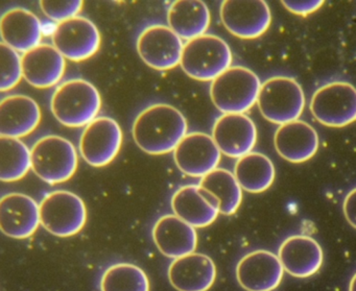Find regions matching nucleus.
Here are the masks:
<instances>
[{
  "label": "nucleus",
  "instance_id": "nucleus-25",
  "mask_svg": "<svg viewBox=\"0 0 356 291\" xmlns=\"http://www.w3.org/2000/svg\"><path fill=\"white\" fill-rule=\"evenodd\" d=\"M210 22L209 9L201 0H178L168 9V26L182 40L191 41L205 35Z\"/></svg>",
  "mask_w": 356,
  "mask_h": 291
},
{
  "label": "nucleus",
  "instance_id": "nucleus-34",
  "mask_svg": "<svg viewBox=\"0 0 356 291\" xmlns=\"http://www.w3.org/2000/svg\"><path fill=\"white\" fill-rule=\"evenodd\" d=\"M349 291H356V272L350 281Z\"/></svg>",
  "mask_w": 356,
  "mask_h": 291
},
{
  "label": "nucleus",
  "instance_id": "nucleus-28",
  "mask_svg": "<svg viewBox=\"0 0 356 291\" xmlns=\"http://www.w3.org/2000/svg\"><path fill=\"white\" fill-rule=\"evenodd\" d=\"M32 168V155L26 143L17 138L0 136V180L16 182Z\"/></svg>",
  "mask_w": 356,
  "mask_h": 291
},
{
  "label": "nucleus",
  "instance_id": "nucleus-20",
  "mask_svg": "<svg viewBox=\"0 0 356 291\" xmlns=\"http://www.w3.org/2000/svg\"><path fill=\"white\" fill-rule=\"evenodd\" d=\"M0 34L3 43L24 53L41 44L43 26L32 12L24 8H13L1 16Z\"/></svg>",
  "mask_w": 356,
  "mask_h": 291
},
{
  "label": "nucleus",
  "instance_id": "nucleus-8",
  "mask_svg": "<svg viewBox=\"0 0 356 291\" xmlns=\"http://www.w3.org/2000/svg\"><path fill=\"white\" fill-rule=\"evenodd\" d=\"M310 112L320 124L343 128L356 120V88L346 82H333L318 88L310 101Z\"/></svg>",
  "mask_w": 356,
  "mask_h": 291
},
{
  "label": "nucleus",
  "instance_id": "nucleus-7",
  "mask_svg": "<svg viewBox=\"0 0 356 291\" xmlns=\"http://www.w3.org/2000/svg\"><path fill=\"white\" fill-rule=\"evenodd\" d=\"M40 219L43 228L57 237H72L84 228L87 209L84 201L76 193L57 190L43 197Z\"/></svg>",
  "mask_w": 356,
  "mask_h": 291
},
{
  "label": "nucleus",
  "instance_id": "nucleus-5",
  "mask_svg": "<svg viewBox=\"0 0 356 291\" xmlns=\"http://www.w3.org/2000/svg\"><path fill=\"white\" fill-rule=\"evenodd\" d=\"M32 169L49 184H60L72 178L78 169V153L67 139L47 135L39 139L31 149Z\"/></svg>",
  "mask_w": 356,
  "mask_h": 291
},
{
  "label": "nucleus",
  "instance_id": "nucleus-11",
  "mask_svg": "<svg viewBox=\"0 0 356 291\" xmlns=\"http://www.w3.org/2000/svg\"><path fill=\"white\" fill-rule=\"evenodd\" d=\"M225 28L241 39H255L270 28L272 14L264 0H226L220 6Z\"/></svg>",
  "mask_w": 356,
  "mask_h": 291
},
{
  "label": "nucleus",
  "instance_id": "nucleus-33",
  "mask_svg": "<svg viewBox=\"0 0 356 291\" xmlns=\"http://www.w3.org/2000/svg\"><path fill=\"white\" fill-rule=\"evenodd\" d=\"M343 210L347 222L356 228V188L352 189L345 197Z\"/></svg>",
  "mask_w": 356,
  "mask_h": 291
},
{
  "label": "nucleus",
  "instance_id": "nucleus-21",
  "mask_svg": "<svg viewBox=\"0 0 356 291\" xmlns=\"http://www.w3.org/2000/svg\"><path fill=\"white\" fill-rule=\"evenodd\" d=\"M278 257L285 272L295 278L314 276L323 264V249L312 237L293 235L283 241Z\"/></svg>",
  "mask_w": 356,
  "mask_h": 291
},
{
  "label": "nucleus",
  "instance_id": "nucleus-9",
  "mask_svg": "<svg viewBox=\"0 0 356 291\" xmlns=\"http://www.w3.org/2000/svg\"><path fill=\"white\" fill-rule=\"evenodd\" d=\"M53 45L65 59L82 62L95 56L101 47L99 28L88 18L76 16L55 26Z\"/></svg>",
  "mask_w": 356,
  "mask_h": 291
},
{
  "label": "nucleus",
  "instance_id": "nucleus-23",
  "mask_svg": "<svg viewBox=\"0 0 356 291\" xmlns=\"http://www.w3.org/2000/svg\"><path fill=\"white\" fill-rule=\"evenodd\" d=\"M40 120V107L32 97L9 95L0 103V136L26 137L36 130Z\"/></svg>",
  "mask_w": 356,
  "mask_h": 291
},
{
  "label": "nucleus",
  "instance_id": "nucleus-1",
  "mask_svg": "<svg viewBox=\"0 0 356 291\" xmlns=\"http://www.w3.org/2000/svg\"><path fill=\"white\" fill-rule=\"evenodd\" d=\"M187 120L177 108L155 103L139 113L132 128L137 147L149 155L172 153L187 135Z\"/></svg>",
  "mask_w": 356,
  "mask_h": 291
},
{
  "label": "nucleus",
  "instance_id": "nucleus-10",
  "mask_svg": "<svg viewBox=\"0 0 356 291\" xmlns=\"http://www.w3.org/2000/svg\"><path fill=\"white\" fill-rule=\"evenodd\" d=\"M122 131L113 118L102 116L85 126L80 139V153L86 163L103 167L120 153Z\"/></svg>",
  "mask_w": 356,
  "mask_h": 291
},
{
  "label": "nucleus",
  "instance_id": "nucleus-13",
  "mask_svg": "<svg viewBox=\"0 0 356 291\" xmlns=\"http://www.w3.org/2000/svg\"><path fill=\"white\" fill-rule=\"evenodd\" d=\"M220 153L212 136L205 133L187 134L174 151L177 167L189 176L204 178L218 168Z\"/></svg>",
  "mask_w": 356,
  "mask_h": 291
},
{
  "label": "nucleus",
  "instance_id": "nucleus-4",
  "mask_svg": "<svg viewBox=\"0 0 356 291\" xmlns=\"http://www.w3.org/2000/svg\"><path fill=\"white\" fill-rule=\"evenodd\" d=\"M232 51L226 41L205 34L187 41L183 47L181 68L197 81H214L232 64Z\"/></svg>",
  "mask_w": 356,
  "mask_h": 291
},
{
  "label": "nucleus",
  "instance_id": "nucleus-30",
  "mask_svg": "<svg viewBox=\"0 0 356 291\" xmlns=\"http://www.w3.org/2000/svg\"><path fill=\"white\" fill-rule=\"evenodd\" d=\"M22 74V61L18 51L0 43V91L7 92L19 84Z\"/></svg>",
  "mask_w": 356,
  "mask_h": 291
},
{
  "label": "nucleus",
  "instance_id": "nucleus-12",
  "mask_svg": "<svg viewBox=\"0 0 356 291\" xmlns=\"http://www.w3.org/2000/svg\"><path fill=\"white\" fill-rule=\"evenodd\" d=\"M182 39L170 26L155 24L145 28L137 39L139 57L156 70H170L180 65Z\"/></svg>",
  "mask_w": 356,
  "mask_h": 291
},
{
  "label": "nucleus",
  "instance_id": "nucleus-29",
  "mask_svg": "<svg viewBox=\"0 0 356 291\" xmlns=\"http://www.w3.org/2000/svg\"><path fill=\"white\" fill-rule=\"evenodd\" d=\"M101 291H149V281L134 264H114L102 276Z\"/></svg>",
  "mask_w": 356,
  "mask_h": 291
},
{
  "label": "nucleus",
  "instance_id": "nucleus-14",
  "mask_svg": "<svg viewBox=\"0 0 356 291\" xmlns=\"http://www.w3.org/2000/svg\"><path fill=\"white\" fill-rule=\"evenodd\" d=\"M212 138L220 153L239 159L255 147L257 128L245 114H222L214 122Z\"/></svg>",
  "mask_w": 356,
  "mask_h": 291
},
{
  "label": "nucleus",
  "instance_id": "nucleus-22",
  "mask_svg": "<svg viewBox=\"0 0 356 291\" xmlns=\"http://www.w3.org/2000/svg\"><path fill=\"white\" fill-rule=\"evenodd\" d=\"M275 149L280 157L291 163H303L318 151V133L307 122L295 120L279 126L275 133Z\"/></svg>",
  "mask_w": 356,
  "mask_h": 291
},
{
  "label": "nucleus",
  "instance_id": "nucleus-6",
  "mask_svg": "<svg viewBox=\"0 0 356 291\" xmlns=\"http://www.w3.org/2000/svg\"><path fill=\"white\" fill-rule=\"evenodd\" d=\"M257 105L266 120L282 126L299 120L305 107V95L295 78L273 76L261 85Z\"/></svg>",
  "mask_w": 356,
  "mask_h": 291
},
{
  "label": "nucleus",
  "instance_id": "nucleus-27",
  "mask_svg": "<svg viewBox=\"0 0 356 291\" xmlns=\"http://www.w3.org/2000/svg\"><path fill=\"white\" fill-rule=\"evenodd\" d=\"M199 185L218 199L220 213L232 215L238 210L243 201V188L232 172L216 168L202 178Z\"/></svg>",
  "mask_w": 356,
  "mask_h": 291
},
{
  "label": "nucleus",
  "instance_id": "nucleus-15",
  "mask_svg": "<svg viewBox=\"0 0 356 291\" xmlns=\"http://www.w3.org/2000/svg\"><path fill=\"white\" fill-rule=\"evenodd\" d=\"M41 224L39 203L24 193L12 192L0 199V228L6 236L26 239Z\"/></svg>",
  "mask_w": 356,
  "mask_h": 291
},
{
  "label": "nucleus",
  "instance_id": "nucleus-24",
  "mask_svg": "<svg viewBox=\"0 0 356 291\" xmlns=\"http://www.w3.org/2000/svg\"><path fill=\"white\" fill-rule=\"evenodd\" d=\"M153 239L160 253L174 260L195 253L197 245L195 228L175 214L162 216L156 222Z\"/></svg>",
  "mask_w": 356,
  "mask_h": 291
},
{
  "label": "nucleus",
  "instance_id": "nucleus-3",
  "mask_svg": "<svg viewBox=\"0 0 356 291\" xmlns=\"http://www.w3.org/2000/svg\"><path fill=\"white\" fill-rule=\"evenodd\" d=\"M261 83L249 68L233 66L210 85V97L224 114H245L257 103Z\"/></svg>",
  "mask_w": 356,
  "mask_h": 291
},
{
  "label": "nucleus",
  "instance_id": "nucleus-19",
  "mask_svg": "<svg viewBox=\"0 0 356 291\" xmlns=\"http://www.w3.org/2000/svg\"><path fill=\"white\" fill-rule=\"evenodd\" d=\"M168 276L176 290L208 291L216 282V266L209 256L193 253L175 259Z\"/></svg>",
  "mask_w": 356,
  "mask_h": 291
},
{
  "label": "nucleus",
  "instance_id": "nucleus-31",
  "mask_svg": "<svg viewBox=\"0 0 356 291\" xmlns=\"http://www.w3.org/2000/svg\"><path fill=\"white\" fill-rule=\"evenodd\" d=\"M39 3L43 13L49 19L60 24L76 17L84 3L82 0H41Z\"/></svg>",
  "mask_w": 356,
  "mask_h": 291
},
{
  "label": "nucleus",
  "instance_id": "nucleus-26",
  "mask_svg": "<svg viewBox=\"0 0 356 291\" xmlns=\"http://www.w3.org/2000/svg\"><path fill=\"white\" fill-rule=\"evenodd\" d=\"M234 176L243 190L250 193H261L274 183L275 166L264 153H252L237 160Z\"/></svg>",
  "mask_w": 356,
  "mask_h": 291
},
{
  "label": "nucleus",
  "instance_id": "nucleus-2",
  "mask_svg": "<svg viewBox=\"0 0 356 291\" xmlns=\"http://www.w3.org/2000/svg\"><path fill=\"white\" fill-rule=\"evenodd\" d=\"M102 97L97 87L83 78H72L57 87L51 99L56 119L68 128L88 126L101 111Z\"/></svg>",
  "mask_w": 356,
  "mask_h": 291
},
{
  "label": "nucleus",
  "instance_id": "nucleus-17",
  "mask_svg": "<svg viewBox=\"0 0 356 291\" xmlns=\"http://www.w3.org/2000/svg\"><path fill=\"white\" fill-rule=\"evenodd\" d=\"M174 214L193 228H206L218 218L220 201L200 185L180 187L172 197Z\"/></svg>",
  "mask_w": 356,
  "mask_h": 291
},
{
  "label": "nucleus",
  "instance_id": "nucleus-32",
  "mask_svg": "<svg viewBox=\"0 0 356 291\" xmlns=\"http://www.w3.org/2000/svg\"><path fill=\"white\" fill-rule=\"evenodd\" d=\"M283 6L286 8L291 13L297 15H308L314 13L316 10L322 7L324 1L322 0H284L282 1Z\"/></svg>",
  "mask_w": 356,
  "mask_h": 291
},
{
  "label": "nucleus",
  "instance_id": "nucleus-16",
  "mask_svg": "<svg viewBox=\"0 0 356 291\" xmlns=\"http://www.w3.org/2000/svg\"><path fill=\"white\" fill-rule=\"evenodd\" d=\"M284 268L278 256L264 249L251 251L236 266L239 285L247 291H273L280 285Z\"/></svg>",
  "mask_w": 356,
  "mask_h": 291
},
{
  "label": "nucleus",
  "instance_id": "nucleus-18",
  "mask_svg": "<svg viewBox=\"0 0 356 291\" xmlns=\"http://www.w3.org/2000/svg\"><path fill=\"white\" fill-rule=\"evenodd\" d=\"M24 78L38 89L51 88L63 78L65 58L54 45L41 43L22 55Z\"/></svg>",
  "mask_w": 356,
  "mask_h": 291
}]
</instances>
